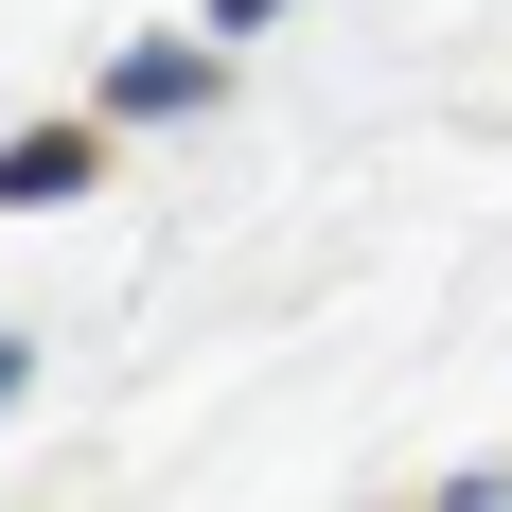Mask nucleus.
<instances>
[{"instance_id": "1", "label": "nucleus", "mask_w": 512, "mask_h": 512, "mask_svg": "<svg viewBox=\"0 0 512 512\" xmlns=\"http://www.w3.org/2000/svg\"><path fill=\"white\" fill-rule=\"evenodd\" d=\"M212 18H230V36H265V18H283V0H212Z\"/></svg>"}, {"instance_id": "2", "label": "nucleus", "mask_w": 512, "mask_h": 512, "mask_svg": "<svg viewBox=\"0 0 512 512\" xmlns=\"http://www.w3.org/2000/svg\"><path fill=\"white\" fill-rule=\"evenodd\" d=\"M0 389H18V336H0Z\"/></svg>"}]
</instances>
